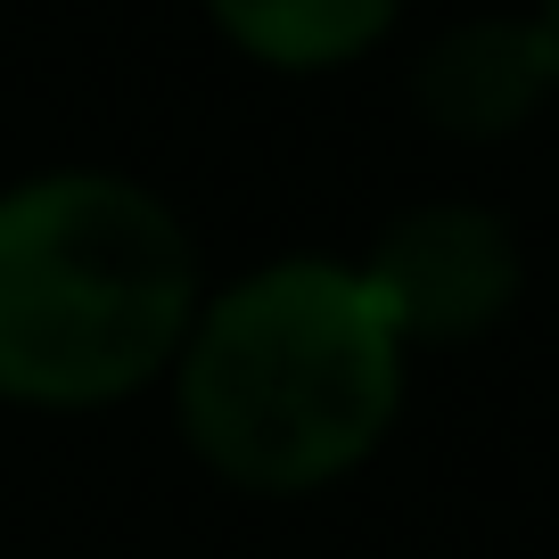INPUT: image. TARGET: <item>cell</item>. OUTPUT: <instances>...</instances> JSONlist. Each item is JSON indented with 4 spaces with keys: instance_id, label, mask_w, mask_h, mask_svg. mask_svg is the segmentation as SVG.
I'll list each match as a JSON object with an SVG mask.
<instances>
[{
    "instance_id": "1",
    "label": "cell",
    "mask_w": 559,
    "mask_h": 559,
    "mask_svg": "<svg viewBox=\"0 0 559 559\" xmlns=\"http://www.w3.org/2000/svg\"><path fill=\"white\" fill-rule=\"evenodd\" d=\"M403 337L362 263L272 255L198 297L174 354L181 444L239 493H321L386 444L403 412Z\"/></svg>"
},
{
    "instance_id": "2",
    "label": "cell",
    "mask_w": 559,
    "mask_h": 559,
    "mask_svg": "<svg viewBox=\"0 0 559 559\" xmlns=\"http://www.w3.org/2000/svg\"><path fill=\"white\" fill-rule=\"evenodd\" d=\"M198 297V239L148 181L50 165L0 190V403L107 412L148 395Z\"/></svg>"
},
{
    "instance_id": "3",
    "label": "cell",
    "mask_w": 559,
    "mask_h": 559,
    "mask_svg": "<svg viewBox=\"0 0 559 559\" xmlns=\"http://www.w3.org/2000/svg\"><path fill=\"white\" fill-rule=\"evenodd\" d=\"M362 280L403 346H469L519 305L526 272L502 214L469 206V198H437L379 230Z\"/></svg>"
},
{
    "instance_id": "4",
    "label": "cell",
    "mask_w": 559,
    "mask_h": 559,
    "mask_svg": "<svg viewBox=\"0 0 559 559\" xmlns=\"http://www.w3.org/2000/svg\"><path fill=\"white\" fill-rule=\"evenodd\" d=\"M412 91H419V116L437 123V132L502 140L543 107L551 58H543L535 17H469V25H453V34L428 41Z\"/></svg>"
},
{
    "instance_id": "5",
    "label": "cell",
    "mask_w": 559,
    "mask_h": 559,
    "mask_svg": "<svg viewBox=\"0 0 559 559\" xmlns=\"http://www.w3.org/2000/svg\"><path fill=\"white\" fill-rule=\"evenodd\" d=\"M214 34L272 74H330L379 50L403 0H206Z\"/></svg>"
},
{
    "instance_id": "6",
    "label": "cell",
    "mask_w": 559,
    "mask_h": 559,
    "mask_svg": "<svg viewBox=\"0 0 559 559\" xmlns=\"http://www.w3.org/2000/svg\"><path fill=\"white\" fill-rule=\"evenodd\" d=\"M535 34H543V58H551V91H559V0L535 9Z\"/></svg>"
}]
</instances>
